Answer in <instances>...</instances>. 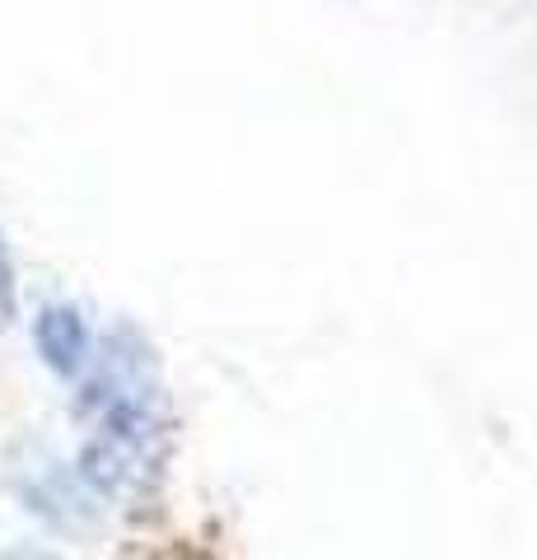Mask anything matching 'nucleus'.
<instances>
[{"mask_svg": "<svg viewBox=\"0 0 537 560\" xmlns=\"http://www.w3.org/2000/svg\"><path fill=\"white\" fill-rule=\"evenodd\" d=\"M84 370L90 378H84L80 411L90 420V434L80 448V477L103 495H141L160 481L168 444L154 355L141 337L113 331Z\"/></svg>", "mask_w": 537, "mask_h": 560, "instance_id": "1", "label": "nucleus"}, {"mask_svg": "<svg viewBox=\"0 0 537 560\" xmlns=\"http://www.w3.org/2000/svg\"><path fill=\"white\" fill-rule=\"evenodd\" d=\"M33 341H38V355L61 378L84 374V364H90V355H94L90 323H84L71 304H47L38 313V323H33Z\"/></svg>", "mask_w": 537, "mask_h": 560, "instance_id": "2", "label": "nucleus"}, {"mask_svg": "<svg viewBox=\"0 0 537 560\" xmlns=\"http://www.w3.org/2000/svg\"><path fill=\"white\" fill-rule=\"evenodd\" d=\"M14 318V271L5 257V243H0V327H10Z\"/></svg>", "mask_w": 537, "mask_h": 560, "instance_id": "3", "label": "nucleus"}]
</instances>
